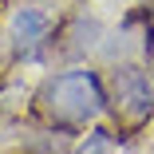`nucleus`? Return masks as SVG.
Listing matches in <instances>:
<instances>
[{"mask_svg":"<svg viewBox=\"0 0 154 154\" xmlns=\"http://www.w3.org/2000/svg\"><path fill=\"white\" fill-rule=\"evenodd\" d=\"M119 142H127V134L122 131H115V127H91V131H83L75 142H71V154H111Z\"/></svg>","mask_w":154,"mask_h":154,"instance_id":"39448f33","label":"nucleus"},{"mask_svg":"<svg viewBox=\"0 0 154 154\" xmlns=\"http://www.w3.org/2000/svg\"><path fill=\"white\" fill-rule=\"evenodd\" d=\"M16 67V48H12V40H8V32L0 28V75H8Z\"/></svg>","mask_w":154,"mask_h":154,"instance_id":"423d86ee","label":"nucleus"},{"mask_svg":"<svg viewBox=\"0 0 154 154\" xmlns=\"http://www.w3.org/2000/svg\"><path fill=\"white\" fill-rule=\"evenodd\" d=\"M103 40V28L91 12H67L55 20V32H51V51L55 59H63V63H79L87 59V51Z\"/></svg>","mask_w":154,"mask_h":154,"instance_id":"20e7f679","label":"nucleus"},{"mask_svg":"<svg viewBox=\"0 0 154 154\" xmlns=\"http://www.w3.org/2000/svg\"><path fill=\"white\" fill-rule=\"evenodd\" d=\"M107 75L95 67H63L51 71L32 91V119L40 127L79 138L99 119H107Z\"/></svg>","mask_w":154,"mask_h":154,"instance_id":"f257e3e1","label":"nucleus"},{"mask_svg":"<svg viewBox=\"0 0 154 154\" xmlns=\"http://www.w3.org/2000/svg\"><path fill=\"white\" fill-rule=\"evenodd\" d=\"M51 32H55V16L40 4H20L12 8L8 20V40L16 48V63H32L51 51Z\"/></svg>","mask_w":154,"mask_h":154,"instance_id":"7ed1b4c3","label":"nucleus"},{"mask_svg":"<svg viewBox=\"0 0 154 154\" xmlns=\"http://www.w3.org/2000/svg\"><path fill=\"white\" fill-rule=\"evenodd\" d=\"M0 154H28V150H24V146H16V150H0Z\"/></svg>","mask_w":154,"mask_h":154,"instance_id":"0eeeda50","label":"nucleus"},{"mask_svg":"<svg viewBox=\"0 0 154 154\" xmlns=\"http://www.w3.org/2000/svg\"><path fill=\"white\" fill-rule=\"evenodd\" d=\"M107 115L115 119V131L138 134L154 119V67L138 59H119L107 75Z\"/></svg>","mask_w":154,"mask_h":154,"instance_id":"f03ea898","label":"nucleus"}]
</instances>
